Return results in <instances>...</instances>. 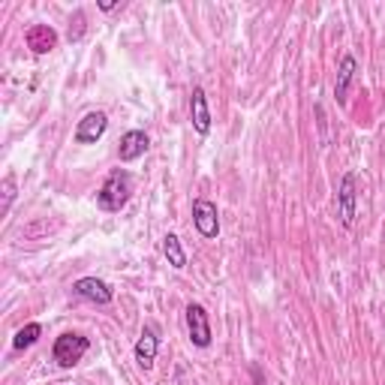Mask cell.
<instances>
[{
  "label": "cell",
  "instance_id": "1",
  "mask_svg": "<svg viewBox=\"0 0 385 385\" xmlns=\"http://www.w3.org/2000/svg\"><path fill=\"white\" fill-rule=\"evenodd\" d=\"M130 192H133V181H130V175H126L124 169H117V172H112L108 175V181L103 187H99V192H97V205L103 208V211H121L126 202H130Z\"/></svg>",
  "mask_w": 385,
  "mask_h": 385
},
{
  "label": "cell",
  "instance_id": "9",
  "mask_svg": "<svg viewBox=\"0 0 385 385\" xmlns=\"http://www.w3.org/2000/svg\"><path fill=\"white\" fill-rule=\"evenodd\" d=\"M190 115H192V126H196L199 136H208L211 133V112H208V97L205 90L196 88L190 97Z\"/></svg>",
  "mask_w": 385,
  "mask_h": 385
},
{
  "label": "cell",
  "instance_id": "6",
  "mask_svg": "<svg viewBox=\"0 0 385 385\" xmlns=\"http://www.w3.org/2000/svg\"><path fill=\"white\" fill-rule=\"evenodd\" d=\"M76 295L79 298H85V301H90V304H108L115 295H112V286L108 283H103L99 277H81V280H76Z\"/></svg>",
  "mask_w": 385,
  "mask_h": 385
},
{
  "label": "cell",
  "instance_id": "15",
  "mask_svg": "<svg viewBox=\"0 0 385 385\" xmlns=\"http://www.w3.org/2000/svg\"><path fill=\"white\" fill-rule=\"evenodd\" d=\"M81 33H85V13L79 9V13L72 15V24H69V40H72V42L81 40Z\"/></svg>",
  "mask_w": 385,
  "mask_h": 385
},
{
  "label": "cell",
  "instance_id": "7",
  "mask_svg": "<svg viewBox=\"0 0 385 385\" xmlns=\"http://www.w3.org/2000/svg\"><path fill=\"white\" fill-rule=\"evenodd\" d=\"M157 350H160V337L154 328H145L139 343H136V361H139L142 370H151L154 361H157Z\"/></svg>",
  "mask_w": 385,
  "mask_h": 385
},
{
  "label": "cell",
  "instance_id": "12",
  "mask_svg": "<svg viewBox=\"0 0 385 385\" xmlns=\"http://www.w3.org/2000/svg\"><path fill=\"white\" fill-rule=\"evenodd\" d=\"M355 69H359V63H355L352 54H346V58L341 60V69H337V85H334L337 103H343V99H346V90H350V85H352Z\"/></svg>",
  "mask_w": 385,
  "mask_h": 385
},
{
  "label": "cell",
  "instance_id": "13",
  "mask_svg": "<svg viewBox=\"0 0 385 385\" xmlns=\"http://www.w3.org/2000/svg\"><path fill=\"white\" fill-rule=\"evenodd\" d=\"M163 253H166V259H169V265L172 268H187V253H184V247H181V238L178 235H166L163 238Z\"/></svg>",
  "mask_w": 385,
  "mask_h": 385
},
{
  "label": "cell",
  "instance_id": "5",
  "mask_svg": "<svg viewBox=\"0 0 385 385\" xmlns=\"http://www.w3.org/2000/svg\"><path fill=\"white\" fill-rule=\"evenodd\" d=\"M106 126H108L106 112H88L76 126V142L79 145H94L97 139H103Z\"/></svg>",
  "mask_w": 385,
  "mask_h": 385
},
{
  "label": "cell",
  "instance_id": "2",
  "mask_svg": "<svg viewBox=\"0 0 385 385\" xmlns=\"http://www.w3.org/2000/svg\"><path fill=\"white\" fill-rule=\"evenodd\" d=\"M88 350H90V341H88V337L67 331V334H60L58 341H54L51 355H54V361H58L60 368H76V364L85 359Z\"/></svg>",
  "mask_w": 385,
  "mask_h": 385
},
{
  "label": "cell",
  "instance_id": "8",
  "mask_svg": "<svg viewBox=\"0 0 385 385\" xmlns=\"http://www.w3.org/2000/svg\"><path fill=\"white\" fill-rule=\"evenodd\" d=\"M24 40L33 54H49L54 45H58V33H54V27H49V24H33Z\"/></svg>",
  "mask_w": 385,
  "mask_h": 385
},
{
  "label": "cell",
  "instance_id": "16",
  "mask_svg": "<svg viewBox=\"0 0 385 385\" xmlns=\"http://www.w3.org/2000/svg\"><path fill=\"white\" fill-rule=\"evenodd\" d=\"M13 199H15V178L6 175L3 178V214L9 211V205H13Z\"/></svg>",
  "mask_w": 385,
  "mask_h": 385
},
{
  "label": "cell",
  "instance_id": "4",
  "mask_svg": "<svg viewBox=\"0 0 385 385\" xmlns=\"http://www.w3.org/2000/svg\"><path fill=\"white\" fill-rule=\"evenodd\" d=\"M187 331H190L192 346H199V350L211 346V322H208V310L202 304L187 307Z\"/></svg>",
  "mask_w": 385,
  "mask_h": 385
},
{
  "label": "cell",
  "instance_id": "17",
  "mask_svg": "<svg viewBox=\"0 0 385 385\" xmlns=\"http://www.w3.org/2000/svg\"><path fill=\"white\" fill-rule=\"evenodd\" d=\"M121 3H117V0H103V3H99V9H103V13H112V9H117Z\"/></svg>",
  "mask_w": 385,
  "mask_h": 385
},
{
  "label": "cell",
  "instance_id": "10",
  "mask_svg": "<svg viewBox=\"0 0 385 385\" xmlns=\"http://www.w3.org/2000/svg\"><path fill=\"white\" fill-rule=\"evenodd\" d=\"M337 202H341L343 226H352L355 223V175H352V172H346V175H343L341 192H337Z\"/></svg>",
  "mask_w": 385,
  "mask_h": 385
},
{
  "label": "cell",
  "instance_id": "11",
  "mask_svg": "<svg viewBox=\"0 0 385 385\" xmlns=\"http://www.w3.org/2000/svg\"><path fill=\"white\" fill-rule=\"evenodd\" d=\"M145 151H148V136H145L142 130H130L121 139V145H117V157H121V163L139 160Z\"/></svg>",
  "mask_w": 385,
  "mask_h": 385
},
{
  "label": "cell",
  "instance_id": "3",
  "mask_svg": "<svg viewBox=\"0 0 385 385\" xmlns=\"http://www.w3.org/2000/svg\"><path fill=\"white\" fill-rule=\"evenodd\" d=\"M192 223H196L202 238H217L220 235V214H217L214 202H208V199L192 202Z\"/></svg>",
  "mask_w": 385,
  "mask_h": 385
},
{
  "label": "cell",
  "instance_id": "14",
  "mask_svg": "<svg viewBox=\"0 0 385 385\" xmlns=\"http://www.w3.org/2000/svg\"><path fill=\"white\" fill-rule=\"evenodd\" d=\"M40 334H42L40 322H27L24 328H18V331H15L13 346H15V350H27V346H33L36 341H40Z\"/></svg>",
  "mask_w": 385,
  "mask_h": 385
}]
</instances>
